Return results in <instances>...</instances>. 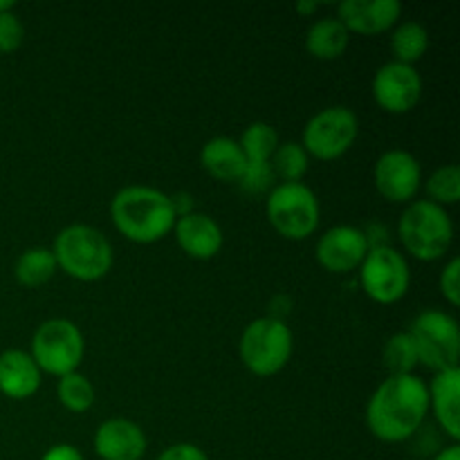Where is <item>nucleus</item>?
<instances>
[{
	"label": "nucleus",
	"instance_id": "f257e3e1",
	"mask_svg": "<svg viewBox=\"0 0 460 460\" xmlns=\"http://www.w3.org/2000/svg\"><path fill=\"white\" fill-rule=\"evenodd\" d=\"M429 391L416 376H389L367 404V427L382 443H404L425 422Z\"/></svg>",
	"mask_w": 460,
	"mask_h": 460
},
{
	"label": "nucleus",
	"instance_id": "f03ea898",
	"mask_svg": "<svg viewBox=\"0 0 460 460\" xmlns=\"http://www.w3.org/2000/svg\"><path fill=\"white\" fill-rule=\"evenodd\" d=\"M111 218L117 232L130 243L151 245L173 232L178 220L171 196L153 187H124L111 202Z\"/></svg>",
	"mask_w": 460,
	"mask_h": 460
},
{
	"label": "nucleus",
	"instance_id": "7ed1b4c3",
	"mask_svg": "<svg viewBox=\"0 0 460 460\" xmlns=\"http://www.w3.org/2000/svg\"><path fill=\"white\" fill-rule=\"evenodd\" d=\"M52 254L58 270L76 281L93 283L106 277L112 268V245L99 229L90 225H70L54 241Z\"/></svg>",
	"mask_w": 460,
	"mask_h": 460
},
{
	"label": "nucleus",
	"instance_id": "20e7f679",
	"mask_svg": "<svg viewBox=\"0 0 460 460\" xmlns=\"http://www.w3.org/2000/svg\"><path fill=\"white\" fill-rule=\"evenodd\" d=\"M398 236L409 256L418 261L443 259L454 241V223L445 207L429 200H413L398 223Z\"/></svg>",
	"mask_w": 460,
	"mask_h": 460
},
{
	"label": "nucleus",
	"instance_id": "39448f33",
	"mask_svg": "<svg viewBox=\"0 0 460 460\" xmlns=\"http://www.w3.org/2000/svg\"><path fill=\"white\" fill-rule=\"evenodd\" d=\"M295 349V337L286 322L272 317H259L243 331L238 341V355L250 373L259 377H272L288 367Z\"/></svg>",
	"mask_w": 460,
	"mask_h": 460
},
{
	"label": "nucleus",
	"instance_id": "423d86ee",
	"mask_svg": "<svg viewBox=\"0 0 460 460\" xmlns=\"http://www.w3.org/2000/svg\"><path fill=\"white\" fill-rule=\"evenodd\" d=\"M274 232L288 241H305L319 227V200L304 182H281L270 191L265 202Z\"/></svg>",
	"mask_w": 460,
	"mask_h": 460
},
{
	"label": "nucleus",
	"instance_id": "0eeeda50",
	"mask_svg": "<svg viewBox=\"0 0 460 460\" xmlns=\"http://www.w3.org/2000/svg\"><path fill=\"white\" fill-rule=\"evenodd\" d=\"M30 355L40 373L57 377L75 373L85 355L84 332L70 319H48L36 328Z\"/></svg>",
	"mask_w": 460,
	"mask_h": 460
},
{
	"label": "nucleus",
	"instance_id": "6e6552de",
	"mask_svg": "<svg viewBox=\"0 0 460 460\" xmlns=\"http://www.w3.org/2000/svg\"><path fill=\"white\" fill-rule=\"evenodd\" d=\"M407 332L416 344L418 364H425L434 373L460 368V331L452 314L425 310L413 319Z\"/></svg>",
	"mask_w": 460,
	"mask_h": 460
},
{
	"label": "nucleus",
	"instance_id": "1a4fd4ad",
	"mask_svg": "<svg viewBox=\"0 0 460 460\" xmlns=\"http://www.w3.org/2000/svg\"><path fill=\"white\" fill-rule=\"evenodd\" d=\"M359 286L376 304H398L411 286V270L402 252L389 245L371 247L359 265Z\"/></svg>",
	"mask_w": 460,
	"mask_h": 460
},
{
	"label": "nucleus",
	"instance_id": "9d476101",
	"mask_svg": "<svg viewBox=\"0 0 460 460\" xmlns=\"http://www.w3.org/2000/svg\"><path fill=\"white\" fill-rule=\"evenodd\" d=\"M359 133V119L350 108L331 106L308 119L304 128V142L308 157L332 162L350 151Z\"/></svg>",
	"mask_w": 460,
	"mask_h": 460
},
{
	"label": "nucleus",
	"instance_id": "9b49d317",
	"mask_svg": "<svg viewBox=\"0 0 460 460\" xmlns=\"http://www.w3.org/2000/svg\"><path fill=\"white\" fill-rule=\"evenodd\" d=\"M373 99L391 115L411 112L422 99V76L413 66L391 61L373 76Z\"/></svg>",
	"mask_w": 460,
	"mask_h": 460
},
{
	"label": "nucleus",
	"instance_id": "f8f14e48",
	"mask_svg": "<svg viewBox=\"0 0 460 460\" xmlns=\"http://www.w3.org/2000/svg\"><path fill=\"white\" fill-rule=\"evenodd\" d=\"M373 180L380 196L389 202H413L422 187L420 162L407 151H386L377 157Z\"/></svg>",
	"mask_w": 460,
	"mask_h": 460
},
{
	"label": "nucleus",
	"instance_id": "ddd939ff",
	"mask_svg": "<svg viewBox=\"0 0 460 460\" xmlns=\"http://www.w3.org/2000/svg\"><path fill=\"white\" fill-rule=\"evenodd\" d=\"M367 232L350 225H337L322 234L317 241V263L331 274H349L359 270L364 256L368 254Z\"/></svg>",
	"mask_w": 460,
	"mask_h": 460
},
{
	"label": "nucleus",
	"instance_id": "4468645a",
	"mask_svg": "<svg viewBox=\"0 0 460 460\" xmlns=\"http://www.w3.org/2000/svg\"><path fill=\"white\" fill-rule=\"evenodd\" d=\"M400 16L402 4L398 0H344L337 4V21L349 30V34H385Z\"/></svg>",
	"mask_w": 460,
	"mask_h": 460
},
{
	"label": "nucleus",
	"instance_id": "2eb2a0df",
	"mask_svg": "<svg viewBox=\"0 0 460 460\" xmlns=\"http://www.w3.org/2000/svg\"><path fill=\"white\" fill-rule=\"evenodd\" d=\"M94 454L102 460H142L146 436L142 427L126 418H111L94 431Z\"/></svg>",
	"mask_w": 460,
	"mask_h": 460
},
{
	"label": "nucleus",
	"instance_id": "dca6fc26",
	"mask_svg": "<svg viewBox=\"0 0 460 460\" xmlns=\"http://www.w3.org/2000/svg\"><path fill=\"white\" fill-rule=\"evenodd\" d=\"M173 234L180 250L196 261H209L223 250V229L211 216L202 211L180 216L173 225Z\"/></svg>",
	"mask_w": 460,
	"mask_h": 460
},
{
	"label": "nucleus",
	"instance_id": "f3484780",
	"mask_svg": "<svg viewBox=\"0 0 460 460\" xmlns=\"http://www.w3.org/2000/svg\"><path fill=\"white\" fill-rule=\"evenodd\" d=\"M429 409L445 434L458 443L460 440V368L440 371L427 385Z\"/></svg>",
	"mask_w": 460,
	"mask_h": 460
},
{
	"label": "nucleus",
	"instance_id": "a211bd4d",
	"mask_svg": "<svg viewBox=\"0 0 460 460\" xmlns=\"http://www.w3.org/2000/svg\"><path fill=\"white\" fill-rule=\"evenodd\" d=\"M43 373L30 353L9 349L0 353V394L9 400H27L40 389Z\"/></svg>",
	"mask_w": 460,
	"mask_h": 460
},
{
	"label": "nucleus",
	"instance_id": "6ab92c4d",
	"mask_svg": "<svg viewBox=\"0 0 460 460\" xmlns=\"http://www.w3.org/2000/svg\"><path fill=\"white\" fill-rule=\"evenodd\" d=\"M200 164L211 178L220 182H238L245 173V153L232 137H214L202 146Z\"/></svg>",
	"mask_w": 460,
	"mask_h": 460
},
{
	"label": "nucleus",
	"instance_id": "aec40b11",
	"mask_svg": "<svg viewBox=\"0 0 460 460\" xmlns=\"http://www.w3.org/2000/svg\"><path fill=\"white\" fill-rule=\"evenodd\" d=\"M350 34L335 16L319 18L305 34V49L319 61H335L349 49Z\"/></svg>",
	"mask_w": 460,
	"mask_h": 460
},
{
	"label": "nucleus",
	"instance_id": "412c9836",
	"mask_svg": "<svg viewBox=\"0 0 460 460\" xmlns=\"http://www.w3.org/2000/svg\"><path fill=\"white\" fill-rule=\"evenodd\" d=\"M57 270L58 265L52 250H48V247H31V250H25L18 256L13 274H16V281L22 288H40L57 274Z\"/></svg>",
	"mask_w": 460,
	"mask_h": 460
},
{
	"label": "nucleus",
	"instance_id": "4be33fe9",
	"mask_svg": "<svg viewBox=\"0 0 460 460\" xmlns=\"http://www.w3.org/2000/svg\"><path fill=\"white\" fill-rule=\"evenodd\" d=\"M391 49H394L395 61L404 63V66H413L429 49V31L416 21L402 22L391 34Z\"/></svg>",
	"mask_w": 460,
	"mask_h": 460
},
{
	"label": "nucleus",
	"instance_id": "5701e85b",
	"mask_svg": "<svg viewBox=\"0 0 460 460\" xmlns=\"http://www.w3.org/2000/svg\"><path fill=\"white\" fill-rule=\"evenodd\" d=\"M238 144L245 153L247 164H270L274 151L279 148V135L265 121H254L243 130Z\"/></svg>",
	"mask_w": 460,
	"mask_h": 460
},
{
	"label": "nucleus",
	"instance_id": "b1692460",
	"mask_svg": "<svg viewBox=\"0 0 460 460\" xmlns=\"http://www.w3.org/2000/svg\"><path fill=\"white\" fill-rule=\"evenodd\" d=\"M270 164L274 178H281L283 182H301V178L308 173L310 157L299 142H286L279 144Z\"/></svg>",
	"mask_w": 460,
	"mask_h": 460
},
{
	"label": "nucleus",
	"instance_id": "393cba45",
	"mask_svg": "<svg viewBox=\"0 0 460 460\" xmlns=\"http://www.w3.org/2000/svg\"><path fill=\"white\" fill-rule=\"evenodd\" d=\"M58 402L72 413H85L93 409L94 404V386L81 373H67V376L58 377L57 385Z\"/></svg>",
	"mask_w": 460,
	"mask_h": 460
},
{
	"label": "nucleus",
	"instance_id": "a878e982",
	"mask_svg": "<svg viewBox=\"0 0 460 460\" xmlns=\"http://www.w3.org/2000/svg\"><path fill=\"white\" fill-rule=\"evenodd\" d=\"M382 359L391 376H413V368L418 367V350L411 335L404 331L391 337L385 344Z\"/></svg>",
	"mask_w": 460,
	"mask_h": 460
},
{
	"label": "nucleus",
	"instance_id": "bb28decb",
	"mask_svg": "<svg viewBox=\"0 0 460 460\" xmlns=\"http://www.w3.org/2000/svg\"><path fill=\"white\" fill-rule=\"evenodd\" d=\"M427 196L438 207L456 205L460 200V169L456 164L438 166L427 178Z\"/></svg>",
	"mask_w": 460,
	"mask_h": 460
},
{
	"label": "nucleus",
	"instance_id": "cd10ccee",
	"mask_svg": "<svg viewBox=\"0 0 460 460\" xmlns=\"http://www.w3.org/2000/svg\"><path fill=\"white\" fill-rule=\"evenodd\" d=\"M25 40V27L13 12L0 13V54H12Z\"/></svg>",
	"mask_w": 460,
	"mask_h": 460
},
{
	"label": "nucleus",
	"instance_id": "c85d7f7f",
	"mask_svg": "<svg viewBox=\"0 0 460 460\" xmlns=\"http://www.w3.org/2000/svg\"><path fill=\"white\" fill-rule=\"evenodd\" d=\"M440 295L447 299L449 305L458 308L460 305V261L452 259L440 272Z\"/></svg>",
	"mask_w": 460,
	"mask_h": 460
},
{
	"label": "nucleus",
	"instance_id": "c756f323",
	"mask_svg": "<svg viewBox=\"0 0 460 460\" xmlns=\"http://www.w3.org/2000/svg\"><path fill=\"white\" fill-rule=\"evenodd\" d=\"M157 460H209L205 452L198 445L191 443H178L166 447L164 452L157 456Z\"/></svg>",
	"mask_w": 460,
	"mask_h": 460
},
{
	"label": "nucleus",
	"instance_id": "7c9ffc66",
	"mask_svg": "<svg viewBox=\"0 0 460 460\" xmlns=\"http://www.w3.org/2000/svg\"><path fill=\"white\" fill-rule=\"evenodd\" d=\"M40 460H84V454L75 445H54L43 454Z\"/></svg>",
	"mask_w": 460,
	"mask_h": 460
},
{
	"label": "nucleus",
	"instance_id": "2f4dec72",
	"mask_svg": "<svg viewBox=\"0 0 460 460\" xmlns=\"http://www.w3.org/2000/svg\"><path fill=\"white\" fill-rule=\"evenodd\" d=\"M434 460H460V445L454 443L449 447H445L443 452L436 454Z\"/></svg>",
	"mask_w": 460,
	"mask_h": 460
},
{
	"label": "nucleus",
	"instance_id": "473e14b6",
	"mask_svg": "<svg viewBox=\"0 0 460 460\" xmlns=\"http://www.w3.org/2000/svg\"><path fill=\"white\" fill-rule=\"evenodd\" d=\"M295 9L299 13H304V16H310V13L317 12V9H319V3H299Z\"/></svg>",
	"mask_w": 460,
	"mask_h": 460
},
{
	"label": "nucleus",
	"instance_id": "72a5a7b5",
	"mask_svg": "<svg viewBox=\"0 0 460 460\" xmlns=\"http://www.w3.org/2000/svg\"><path fill=\"white\" fill-rule=\"evenodd\" d=\"M13 7H16V3H13V0H0V13L13 12Z\"/></svg>",
	"mask_w": 460,
	"mask_h": 460
}]
</instances>
